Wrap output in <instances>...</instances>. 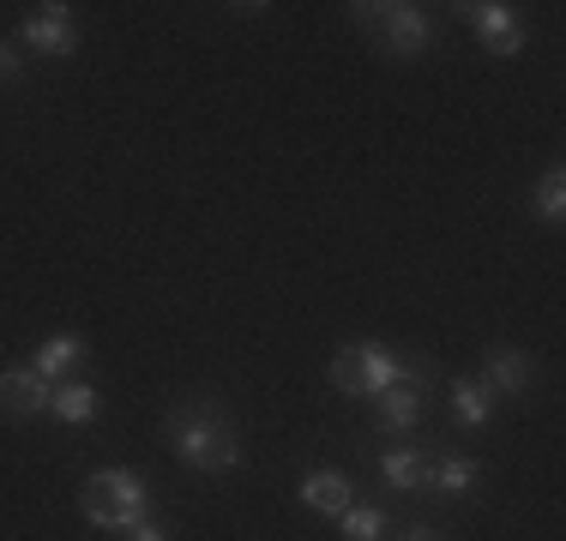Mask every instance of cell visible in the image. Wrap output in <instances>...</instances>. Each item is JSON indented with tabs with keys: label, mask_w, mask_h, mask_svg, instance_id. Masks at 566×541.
Returning <instances> with one entry per match:
<instances>
[{
	"label": "cell",
	"mask_w": 566,
	"mask_h": 541,
	"mask_svg": "<svg viewBox=\"0 0 566 541\" xmlns=\"http://www.w3.org/2000/svg\"><path fill=\"white\" fill-rule=\"evenodd\" d=\"M169 445L181 464L206 469V476H229L241 464V427L218 397H187L169 410Z\"/></svg>",
	"instance_id": "6da1fadb"
},
{
	"label": "cell",
	"mask_w": 566,
	"mask_h": 541,
	"mask_svg": "<svg viewBox=\"0 0 566 541\" xmlns=\"http://www.w3.org/2000/svg\"><path fill=\"white\" fill-rule=\"evenodd\" d=\"M78 506H85V518L97 523V530H139V523H151V487H145L139 469L115 464V469H97V476L85 481V494H78Z\"/></svg>",
	"instance_id": "7a4b0ae2"
},
{
	"label": "cell",
	"mask_w": 566,
	"mask_h": 541,
	"mask_svg": "<svg viewBox=\"0 0 566 541\" xmlns=\"http://www.w3.org/2000/svg\"><path fill=\"white\" fill-rule=\"evenodd\" d=\"M403 373V361L392 356L386 343H344L338 361H332V385L344 391V397H380V391H392Z\"/></svg>",
	"instance_id": "3957f363"
},
{
	"label": "cell",
	"mask_w": 566,
	"mask_h": 541,
	"mask_svg": "<svg viewBox=\"0 0 566 541\" xmlns=\"http://www.w3.org/2000/svg\"><path fill=\"white\" fill-rule=\"evenodd\" d=\"M356 19L374 31V43H380L392 61H410V54L428 49V36H434V24H428L422 7H410V0H386V7H374V0H361Z\"/></svg>",
	"instance_id": "277c9868"
},
{
	"label": "cell",
	"mask_w": 566,
	"mask_h": 541,
	"mask_svg": "<svg viewBox=\"0 0 566 541\" xmlns=\"http://www.w3.org/2000/svg\"><path fill=\"white\" fill-rule=\"evenodd\" d=\"M49 397H55V385H49L36 368H0V410H7L12 422L49 415Z\"/></svg>",
	"instance_id": "5b68a950"
},
{
	"label": "cell",
	"mask_w": 566,
	"mask_h": 541,
	"mask_svg": "<svg viewBox=\"0 0 566 541\" xmlns=\"http://www.w3.org/2000/svg\"><path fill=\"white\" fill-rule=\"evenodd\" d=\"M422 385L428 373L422 368H403L392 391H380V433H392V439H403L416 422H422Z\"/></svg>",
	"instance_id": "8992f818"
},
{
	"label": "cell",
	"mask_w": 566,
	"mask_h": 541,
	"mask_svg": "<svg viewBox=\"0 0 566 541\" xmlns=\"http://www.w3.org/2000/svg\"><path fill=\"white\" fill-rule=\"evenodd\" d=\"M19 36H24V43H31L36 54H55V61H61V54H73V49H78L73 7H61V0H55V7H36L31 19H24Z\"/></svg>",
	"instance_id": "52a82bcc"
},
{
	"label": "cell",
	"mask_w": 566,
	"mask_h": 541,
	"mask_svg": "<svg viewBox=\"0 0 566 541\" xmlns=\"http://www.w3.org/2000/svg\"><path fill=\"white\" fill-rule=\"evenodd\" d=\"M458 12H470V24H476V36L489 54H518L524 49V24L506 0H482V7H458Z\"/></svg>",
	"instance_id": "ba28073f"
},
{
	"label": "cell",
	"mask_w": 566,
	"mask_h": 541,
	"mask_svg": "<svg viewBox=\"0 0 566 541\" xmlns=\"http://www.w3.org/2000/svg\"><path fill=\"white\" fill-rule=\"evenodd\" d=\"M302 506L326 511V518H344V511L356 506V481L338 476V469H314V476L302 481Z\"/></svg>",
	"instance_id": "9c48e42d"
},
{
	"label": "cell",
	"mask_w": 566,
	"mask_h": 541,
	"mask_svg": "<svg viewBox=\"0 0 566 541\" xmlns=\"http://www.w3.org/2000/svg\"><path fill=\"white\" fill-rule=\"evenodd\" d=\"M78 361H85V337H78V331H55V337H43V349H36L31 368L43 373L49 385H55L61 373H73V368H78Z\"/></svg>",
	"instance_id": "30bf717a"
},
{
	"label": "cell",
	"mask_w": 566,
	"mask_h": 541,
	"mask_svg": "<svg viewBox=\"0 0 566 541\" xmlns=\"http://www.w3.org/2000/svg\"><path fill=\"white\" fill-rule=\"evenodd\" d=\"M489 391H501V397H524L531 391V361L518 356V349H489V379H482Z\"/></svg>",
	"instance_id": "8fae6325"
},
{
	"label": "cell",
	"mask_w": 566,
	"mask_h": 541,
	"mask_svg": "<svg viewBox=\"0 0 566 541\" xmlns=\"http://www.w3.org/2000/svg\"><path fill=\"white\" fill-rule=\"evenodd\" d=\"M97 410H103V397H97V385H85V379L55 385V397H49V415H61V422H73V427L97 422Z\"/></svg>",
	"instance_id": "7c38bea8"
},
{
	"label": "cell",
	"mask_w": 566,
	"mask_h": 541,
	"mask_svg": "<svg viewBox=\"0 0 566 541\" xmlns=\"http://www.w3.org/2000/svg\"><path fill=\"white\" fill-rule=\"evenodd\" d=\"M452 415H458V427H489L494 391L482 379H452Z\"/></svg>",
	"instance_id": "4fadbf2b"
},
{
	"label": "cell",
	"mask_w": 566,
	"mask_h": 541,
	"mask_svg": "<svg viewBox=\"0 0 566 541\" xmlns=\"http://www.w3.org/2000/svg\"><path fill=\"white\" fill-rule=\"evenodd\" d=\"M428 481H434V494H447V499H458V494H470V487L482 481V464L476 457H440V464H428Z\"/></svg>",
	"instance_id": "5bb4252c"
},
{
	"label": "cell",
	"mask_w": 566,
	"mask_h": 541,
	"mask_svg": "<svg viewBox=\"0 0 566 541\" xmlns=\"http://www.w3.org/2000/svg\"><path fill=\"white\" fill-rule=\"evenodd\" d=\"M380 476L398 487V494H416V487H428V457L416 452V445H398V452L380 457Z\"/></svg>",
	"instance_id": "9a60e30c"
},
{
	"label": "cell",
	"mask_w": 566,
	"mask_h": 541,
	"mask_svg": "<svg viewBox=\"0 0 566 541\" xmlns=\"http://www.w3.org/2000/svg\"><path fill=\"white\" fill-rule=\"evenodd\" d=\"M536 216H543V223H560L566 216V174L560 169H548L543 181H536Z\"/></svg>",
	"instance_id": "2e32d148"
},
{
	"label": "cell",
	"mask_w": 566,
	"mask_h": 541,
	"mask_svg": "<svg viewBox=\"0 0 566 541\" xmlns=\"http://www.w3.org/2000/svg\"><path fill=\"white\" fill-rule=\"evenodd\" d=\"M380 535H386V511H374V506L344 511V541H380Z\"/></svg>",
	"instance_id": "e0dca14e"
},
{
	"label": "cell",
	"mask_w": 566,
	"mask_h": 541,
	"mask_svg": "<svg viewBox=\"0 0 566 541\" xmlns=\"http://www.w3.org/2000/svg\"><path fill=\"white\" fill-rule=\"evenodd\" d=\"M12 78H19V54L0 43V85H12Z\"/></svg>",
	"instance_id": "ac0fdd59"
},
{
	"label": "cell",
	"mask_w": 566,
	"mask_h": 541,
	"mask_svg": "<svg viewBox=\"0 0 566 541\" xmlns=\"http://www.w3.org/2000/svg\"><path fill=\"white\" fill-rule=\"evenodd\" d=\"M127 541H169V535L157 530V523H139V530H127Z\"/></svg>",
	"instance_id": "d6986e66"
},
{
	"label": "cell",
	"mask_w": 566,
	"mask_h": 541,
	"mask_svg": "<svg viewBox=\"0 0 566 541\" xmlns=\"http://www.w3.org/2000/svg\"><path fill=\"white\" fill-rule=\"evenodd\" d=\"M403 541H440V535H434V530H422V523H416V530L403 535Z\"/></svg>",
	"instance_id": "ffe728a7"
}]
</instances>
